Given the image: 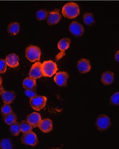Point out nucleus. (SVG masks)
Masks as SVG:
<instances>
[{"label": "nucleus", "instance_id": "7", "mask_svg": "<svg viewBox=\"0 0 119 149\" xmlns=\"http://www.w3.org/2000/svg\"><path fill=\"white\" fill-rule=\"evenodd\" d=\"M30 77L37 79L43 76L42 70V64L40 62H36L31 67L29 72Z\"/></svg>", "mask_w": 119, "mask_h": 149}, {"label": "nucleus", "instance_id": "15", "mask_svg": "<svg viewBox=\"0 0 119 149\" xmlns=\"http://www.w3.org/2000/svg\"><path fill=\"white\" fill-rule=\"evenodd\" d=\"M41 120L40 115L35 112L29 114L27 117V121L31 124L33 128L38 127Z\"/></svg>", "mask_w": 119, "mask_h": 149}, {"label": "nucleus", "instance_id": "23", "mask_svg": "<svg viewBox=\"0 0 119 149\" xmlns=\"http://www.w3.org/2000/svg\"><path fill=\"white\" fill-rule=\"evenodd\" d=\"M10 131L12 135L14 136H18L21 132L19 123L16 122L11 125L10 128Z\"/></svg>", "mask_w": 119, "mask_h": 149}, {"label": "nucleus", "instance_id": "32", "mask_svg": "<svg viewBox=\"0 0 119 149\" xmlns=\"http://www.w3.org/2000/svg\"><path fill=\"white\" fill-rule=\"evenodd\" d=\"M2 83V79L1 78V76H0V86H1Z\"/></svg>", "mask_w": 119, "mask_h": 149}, {"label": "nucleus", "instance_id": "3", "mask_svg": "<svg viewBox=\"0 0 119 149\" xmlns=\"http://www.w3.org/2000/svg\"><path fill=\"white\" fill-rule=\"evenodd\" d=\"M42 70L43 76L51 77L58 70L57 65L52 61H45L42 64Z\"/></svg>", "mask_w": 119, "mask_h": 149}, {"label": "nucleus", "instance_id": "12", "mask_svg": "<svg viewBox=\"0 0 119 149\" xmlns=\"http://www.w3.org/2000/svg\"><path fill=\"white\" fill-rule=\"evenodd\" d=\"M38 127L42 132L49 133L52 130V122L49 118L43 119L41 120Z\"/></svg>", "mask_w": 119, "mask_h": 149}, {"label": "nucleus", "instance_id": "8", "mask_svg": "<svg viewBox=\"0 0 119 149\" xmlns=\"http://www.w3.org/2000/svg\"><path fill=\"white\" fill-rule=\"evenodd\" d=\"M69 29L72 35L77 37L83 35L84 31L83 25L76 21H73L70 24Z\"/></svg>", "mask_w": 119, "mask_h": 149}, {"label": "nucleus", "instance_id": "10", "mask_svg": "<svg viewBox=\"0 0 119 149\" xmlns=\"http://www.w3.org/2000/svg\"><path fill=\"white\" fill-rule=\"evenodd\" d=\"M77 68L79 73L82 74L88 73L91 69L90 61L85 58L80 59L77 62Z\"/></svg>", "mask_w": 119, "mask_h": 149}, {"label": "nucleus", "instance_id": "30", "mask_svg": "<svg viewBox=\"0 0 119 149\" xmlns=\"http://www.w3.org/2000/svg\"><path fill=\"white\" fill-rule=\"evenodd\" d=\"M115 59L116 61L117 62H119V51H118L117 52H116L115 55Z\"/></svg>", "mask_w": 119, "mask_h": 149}, {"label": "nucleus", "instance_id": "26", "mask_svg": "<svg viewBox=\"0 0 119 149\" xmlns=\"http://www.w3.org/2000/svg\"><path fill=\"white\" fill-rule=\"evenodd\" d=\"M110 104L113 106H118L119 104V93L116 92L110 97Z\"/></svg>", "mask_w": 119, "mask_h": 149}, {"label": "nucleus", "instance_id": "20", "mask_svg": "<svg viewBox=\"0 0 119 149\" xmlns=\"http://www.w3.org/2000/svg\"><path fill=\"white\" fill-rule=\"evenodd\" d=\"M4 121L7 124L11 125L16 122L17 117L16 114L12 111L8 114L3 116Z\"/></svg>", "mask_w": 119, "mask_h": 149}, {"label": "nucleus", "instance_id": "27", "mask_svg": "<svg viewBox=\"0 0 119 149\" xmlns=\"http://www.w3.org/2000/svg\"><path fill=\"white\" fill-rule=\"evenodd\" d=\"M1 113L3 116L6 115L12 111V108L9 104H5L1 109Z\"/></svg>", "mask_w": 119, "mask_h": 149}, {"label": "nucleus", "instance_id": "25", "mask_svg": "<svg viewBox=\"0 0 119 149\" xmlns=\"http://www.w3.org/2000/svg\"><path fill=\"white\" fill-rule=\"evenodd\" d=\"M49 13V11L46 10H39L36 13V19L39 21L45 20L47 18Z\"/></svg>", "mask_w": 119, "mask_h": 149}, {"label": "nucleus", "instance_id": "22", "mask_svg": "<svg viewBox=\"0 0 119 149\" xmlns=\"http://www.w3.org/2000/svg\"><path fill=\"white\" fill-rule=\"evenodd\" d=\"M13 148L12 140L9 139H3L0 140V149H11Z\"/></svg>", "mask_w": 119, "mask_h": 149}, {"label": "nucleus", "instance_id": "28", "mask_svg": "<svg viewBox=\"0 0 119 149\" xmlns=\"http://www.w3.org/2000/svg\"><path fill=\"white\" fill-rule=\"evenodd\" d=\"M7 65L5 60L0 59V73H5L7 70Z\"/></svg>", "mask_w": 119, "mask_h": 149}, {"label": "nucleus", "instance_id": "16", "mask_svg": "<svg viewBox=\"0 0 119 149\" xmlns=\"http://www.w3.org/2000/svg\"><path fill=\"white\" fill-rule=\"evenodd\" d=\"M114 79V73L113 72L107 71L102 74L101 81L102 83L104 86H108L113 83Z\"/></svg>", "mask_w": 119, "mask_h": 149}, {"label": "nucleus", "instance_id": "21", "mask_svg": "<svg viewBox=\"0 0 119 149\" xmlns=\"http://www.w3.org/2000/svg\"><path fill=\"white\" fill-rule=\"evenodd\" d=\"M84 22L86 25L92 26L95 23L94 17L90 13H86L83 15Z\"/></svg>", "mask_w": 119, "mask_h": 149}, {"label": "nucleus", "instance_id": "1", "mask_svg": "<svg viewBox=\"0 0 119 149\" xmlns=\"http://www.w3.org/2000/svg\"><path fill=\"white\" fill-rule=\"evenodd\" d=\"M62 13L65 17L70 19H74L80 15V8L76 3L69 2L63 7Z\"/></svg>", "mask_w": 119, "mask_h": 149}, {"label": "nucleus", "instance_id": "19", "mask_svg": "<svg viewBox=\"0 0 119 149\" xmlns=\"http://www.w3.org/2000/svg\"><path fill=\"white\" fill-rule=\"evenodd\" d=\"M71 43L70 39L63 38L61 39L58 44V47L61 51H64L68 49Z\"/></svg>", "mask_w": 119, "mask_h": 149}, {"label": "nucleus", "instance_id": "24", "mask_svg": "<svg viewBox=\"0 0 119 149\" xmlns=\"http://www.w3.org/2000/svg\"><path fill=\"white\" fill-rule=\"evenodd\" d=\"M20 127L21 131L24 133L31 131L33 128L31 124L27 121L25 120L21 122L20 124Z\"/></svg>", "mask_w": 119, "mask_h": 149}, {"label": "nucleus", "instance_id": "4", "mask_svg": "<svg viewBox=\"0 0 119 149\" xmlns=\"http://www.w3.org/2000/svg\"><path fill=\"white\" fill-rule=\"evenodd\" d=\"M111 124V120L106 114H102L97 117L95 126L97 130L100 132L105 131L109 128Z\"/></svg>", "mask_w": 119, "mask_h": 149}, {"label": "nucleus", "instance_id": "5", "mask_svg": "<svg viewBox=\"0 0 119 149\" xmlns=\"http://www.w3.org/2000/svg\"><path fill=\"white\" fill-rule=\"evenodd\" d=\"M47 98L45 96L36 95L31 98L29 101L31 107L34 110L39 111L46 106Z\"/></svg>", "mask_w": 119, "mask_h": 149}, {"label": "nucleus", "instance_id": "29", "mask_svg": "<svg viewBox=\"0 0 119 149\" xmlns=\"http://www.w3.org/2000/svg\"><path fill=\"white\" fill-rule=\"evenodd\" d=\"M25 95L29 98L33 97L37 95L36 91L35 88L26 89L25 91Z\"/></svg>", "mask_w": 119, "mask_h": 149}, {"label": "nucleus", "instance_id": "2", "mask_svg": "<svg viewBox=\"0 0 119 149\" xmlns=\"http://www.w3.org/2000/svg\"><path fill=\"white\" fill-rule=\"evenodd\" d=\"M25 56L31 62H35L40 60L41 51L38 46L31 45L26 48Z\"/></svg>", "mask_w": 119, "mask_h": 149}, {"label": "nucleus", "instance_id": "18", "mask_svg": "<svg viewBox=\"0 0 119 149\" xmlns=\"http://www.w3.org/2000/svg\"><path fill=\"white\" fill-rule=\"evenodd\" d=\"M22 85L25 89L35 88L36 86V81L35 79L29 77L24 79Z\"/></svg>", "mask_w": 119, "mask_h": 149}, {"label": "nucleus", "instance_id": "11", "mask_svg": "<svg viewBox=\"0 0 119 149\" xmlns=\"http://www.w3.org/2000/svg\"><path fill=\"white\" fill-rule=\"evenodd\" d=\"M69 75L65 72H60L56 74L54 77V81L59 86H65L67 85Z\"/></svg>", "mask_w": 119, "mask_h": 149}, {"label": "nucleus", "instance_id": "14", "mask_svg": "<svg viewBox=\"0 0 119 149\" xmlns=\"http://www.w3.org/2000/svg\"><path fill=\"white\" fill-rule=\"evenodd\" d=\"M7 65L11 68H15L19 66V58L15 54H10L5 59Z\"/></svg>", "mask_w": 119, "mask_h": 149}, {"label": "nucleus", "instance_id": "17", "mask_svg": "<svg viewBox=\"0 0 119 149\" xmlns=\"http://www.w3.org/2000/svg\"><path fill=\"white\" fill-rule=\"evenodd\" d=\"M20 30L19 24L17 22L10 23L7 27L8 33L11 36H15L19 33Z\"/></svg>", "mask_w": 119, "mask_h": 149}, {"label": "nucleus", "instance_id": "9", "mask_svg": "<svg viewBox=\"0 0 119 149\" xmlns=\"http://www.w3.org/2000/svg\"><path fill=\"white\" fill-rule=\"evenodd\" d=\"M47 23L49 25L56 24L62 18L58 9H55L49 12L47 17Z\"/></svg>", "mask_w": 119, "mask_h": 149}, {"label": "nucleus", "instance_id": "31", "mask_svg": "<svg viewBox=\"0 0 119 149\" xmlns=\"http://www.w3.org/2000/svg\"><path fill=\"white\" fill-rule=\"evenodd\" d=\"M4 90V89L2 85L0 86V95L1 94V93H2V92Z\"/></svg>", "mask_w": 119, "mask_h": 149}, {"label": "nucleus", "instance_id": "6", "mask_svg": "<svg viewBox=\"0 0 119 149\" xmlns=\"http://www.w3.org/2000/svg\"><path fill=\"white\" fill-rule=\"evenodd\" d=\"M21 140L23 144L32 146L36 145L39 142L36 135L32 130L24 133Z\"/></svg>", "mask_w": 119, "mask_h": 149}, {"label": "nucleus", "instance_id": "13", "mask_svg": "<svg viewBox=\"0 0 119 149\" xmlns=\"http://www.w3.org/2000/svg\"><path fill=\"white\" fill-rule=\"evenodd\" d=\"M5 104H10L13 103L16 97L15 92L12 91L4 90L1 94Z\"/></svg>", "mask_w": 119, "mask_h": 149}]
</instances>
